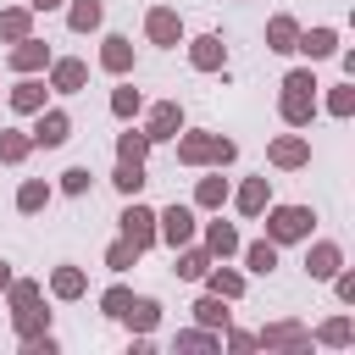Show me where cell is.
I'll use <instances>...</instances> for the list:
<instances>
[{
  "instance_id": "6da1fadb",
  "label": "cell",
  "mask_w": 355,
  "mask_h": 355,
  "mask_svg": "<svg viewBox=\"0 0 355 355\" xmlns=\"http://www.w3.org/2000/svg\"><path fill=\"white\" fill-rule=\"evenodd\" d=\"M261 233L283 250V244H305L311 233H316V205H305V200H272L261 216Z\"/></svg>"
},
{
  "instance_id": "7a4b0ae2",
  "label": "cell",
  "mask_w": 355,
  "mask_h": 355,
  "mask_svg": "<svg viewBox=\"0 0 355 355\" xmlns=\"http://www.w3.org/2000/svg\"><path fill=\"white\" fill-rule=\"evenodd\" d=\"M139 116H144L139 128H144V139H150V144H172V139L189 128V111H183L178 100H144V111H139Z\"/></svg>"
},
{
  "instance_id": "3957f363",
  "label": "cell",
  "mask_w": 355,
  "mask_h": 355,
  "mask_svg": "<svg viewBox=\"0 0 355 355\" xmlns=\"http://www.w3.org/2000/svg\"><path fill=\"white\" fill-rule=\"evenodd\" d=\"M189 239H200V211L183 205V200L161 205V211H155V244L178 250V244H189Z\"/></svg>"
},
{
  "instance_id": "277c9868",
  "label": "cell",
  "mask_w": 355,
  "mask_h": 355,
  "mask_svg": "<svg viewBox=\"0 0 355 355\" xmlns=\"http://www.w3.org/2000/svg\"><path fill=\"white\" fill-rule=\"evenodd\" d=\"M216 144H222V133H211V128H183V133L172 139V150H178V166H189V172H205V166H216Z\"/></svg>"
},
{
  "instance_id": "5b68a950",
  "label": "cell",
  "mask_w": 355,
  "mask_h": 355,
  "mask_svg": "<svg viewBox=\"0 0 355 355\" xmlns=\"http://www.w3.org/2000/svg\"><path fill=\"white\" fill-rule=\"evenodd\" d=\"M144 39H150L155 50H178V44L189 39L183 11H178V6H150V11H144Z\"/></svg>"
},
{
  "instance_id": "8992f818",
  "label": "cell",
  "mask_w": 355,
  "mask_h": 355,
  "mask_svg": "<svg viewBox=\"0 0 355 355\" xmlns=\"http://www.w3.org/2000/svg\"><path fill=\"white\" fill-rule=\"evenodd\" d=\"M116 233H122L128 244H139V250H155V205H144L139 194L122 200V211H116Z\"/></svg>"
},
{
  "instance_id": "52a82bcc",
  "label": "cell",
  "mask_w": 355,
  "mask_h": 355,
  "mask_svg": "<svg viewBox=\"0 0 355 355\" xmlns=\"http://www.w3.org/2000/svg\"><path fill=\"white\" fill-rule=\"evenodd\" d=\"M255 349H311V327L300 316H277L255 327Z\"/></svg>"
},
{
  "instance_id": "ba28073f",
  "label": "cell",
  "mask_w": 355,
  "mask_h": 355,
  "mask_svg": "<svg viewBox=\"0 0 355 355\" xmlns=\"http://www.w3.org/2000/svg\"><path fill=\"white\" fill-rule=\"evenodd\" d=\"M28 139H33V150H61V144L72 139V111H61V105H44V111H33V128H28Z\"/></svg>"
},
{
  "instance_id": "9c48e42d",
  "label": "cell",
  "mask_w": 355,
  "mask_h": 355,
  "mask_svg": "<svg viewBox=\"0 0 355 355\" xmlns=\"http://www.w3.org/2000/svg\"><path fill=\"white\" fill-rule=\"evenodd\" d=\"M266 166H272V172H300V166H311V139H305L300 128L277 133V139L266 144Z\"/></svg>"
},
{
  "instance_id": "30bf717a",
  "label": "cell",
  "mask_w": 355,
  "mask_h": 355,
  "mask_svg": "<svg viewBox=\"0 0 355 355\" xmlns=\"http://www.w3.org/2000/svg\"><path fill=\"white\" fill-rule=\"evenodd\" d=\"M183 55H189V67L194 72H227V44H222V33H189L183 39Z\"/></svg>"
},
{
  "instance_id": "8fae6325",
  "label": "cell",
  "mask_w": 355,
  "mask_h": 355,
  "mask_svg": "<svg viewBox=\"0 0 355 355\" xmlns=\"http://www.w3.org/2000/svg\"><path fill=\"white\" fill-rule=\"evenodd\" d=\"M100 72L105 78H133V67H139V50H133V39L128 33H100Z\"/></svg>"
},
{
  "instance_id": "7c38bea8",
  "label": "cell",
  "mask_w": 355,
  "mask_h": 355,
  "mask_svg": "<svg viewBox=\"0 0 355 355\" xmlns=\"http://www.w3.org/2000/svg\"><path fill=\"white\" fill-rule=\"evenodd\" d=\"M44 83H50V94H83L89 89V61L83 55H50Z\"/></svg>"
},
{
  "instance_id": "4fadbf2b",
  "label": "cell",
  "mask_w": 355,
  "mask_h": 355,
  "mask_svg": "<svg viewBox=\"0 0 355 355\" xmlns=\"http://www.w3.org/2000/svg\"><path fill=\"white\" fill-rule=\"evenodd\" d=\"M316 89H288V83H277V122L283 128H311L316 122Z\"/></svg>"
},
{
  "instance_id": "5bb4252c",
  "label": "cell",
  "mask_w": 355,
  "mask_h": 355,
  "mask_svg": "<svg viewBox=\"0 0 355 355\" xmlns=\"http://www.w3.org/2000/svg\"><path fill=\"white\" fill-rule=\"evenodd\" d=\"M227 205H233L244 222H255V216L272 205V178H266V172H255V178H239V183H233V194H227Z\"/></svg>"
},
{
  "instance_id": "9a60e30c",
  "label": "cell",
  "mask_w": 355,
  "mask_h": 355,
  "mask_svg": "<svg viewBox=\"0 0 355 355\" xmlns=\"http://www.w3.org/2000/svg\"><path fill=\"white\" fill-rule=\"evenodd\" d=\"M44 294H50V300H61V305H78V300L89 294V272H83L78 261H55V266H50Z\"/></svg>"
},
{
  "instance_id": "2e32d148",
  "label": "cell",
  "mask_w": 355,
  "mask_h": 355,
  "mask_svg": "<svg viewBox=\"0 0 355 355\" xmlns=\"http://www.w3.org/2000/svg\"><path fill=\"white\" fill-rule=\"evenodd\" d=\"M50 55H55V50H50L39 33H28V39L6 44V72H17V78H22V72H44V67H50Z\"/></svg>"
},
{
  "instance_id": "e0dca14e",
  "label": "cell",
  "mask_w": 355,
  "mask_h": 355,
  "mask_svg": "<svg viewBox=\"0 0 355 355\" xmlns=\"http://www.w3.org/2000/svg\"><path fill=\"white\" fill-rule=\"evenodd\" d=\"M6 105H11L17 116H33V111H44V105H50V83H44L39 72H22V78L6 89Z\"/></svg>"
},
{
  "instance_id": "ac0fdd59",
  "label": "cell",
  "mask_w": 355,
  "mask_h": 355,
  "mask_svg": "<svg viewBox=\"0 0 355 355\" xmlns=\"http://www.w3.org/2000/svg\"><path fill=\"white\" fill-rule=\"evenodd\" d=\"M338 266H344V244L338 239H305V277L311 283H327Z\"/></svg>"
},
{
  "instance_id": "d6986e66",
  "label": "cell",
  "mask_w": 355,
  "mask_h": 355,
  "mask_svg": "<svg viewBox=\"0 0 355 355\" xmlns=\"http://www.w3.org/2000/svg\"><path fill=\"white\" fill-rule=\"evenodd\" d=\"M294 55H305L311 67H316V61H333V55H338V28H333V22L300 28V39H294Z\"/></svg>"
},
{
  "instance_id": "ffe728a7",
  "label": "cell",
  "mask_w": 355,
  "mask_h": 355,
  "mask_svg": "<svg viewBox=\"0 0 355 355\" xmlns=\"http://www.w3.org/2000/svg\"><path fill=\"white\" fill-rule=\"evenodd\" d=\"M200 244L216 255V261H239V227L233 222H222V211H211V222H200Z\"/></svg>"
},
{
  "instance_id": "44dd1931",
  "label": "cell",
  "mask_w": 355,
  "mask_h": 355,
  "mask_svg": "<svg viewBox=\"0 0 355 355\" xmlns=\"http://www.w3.org/2000/svg\"><path fill=\"white\" fill-rule=\"evenodd\" d=\"M227 194H233V183L222 178V166H205V178H194V200H189V205H194L200 216H211V211L227 205Z\"/></svg>"
},
{
  "instance_id": "7402d4cb",
  "label": "cell",
  "mask_w": 355,
  "mask_h": 355,
  "mask_svg": "<svg viewBox=\"0 0 355 355\" xmlns=\"http://www.w3.org/2000/svg\"><path fill=\"white\" fill-rule=\"evenodd\" d=\"M200 283H205L211 294H222L227 305H239L244 288H250V272H244V266H227V261H211V272H205Z\"/></svg>"
},
{
  "instance_id": "603a6c76",
  "label": "cell",
  "mask_w": 355,
  "mask_h": 355,
  "mask_svg": "<svg viewBox=\"0 0 355 355\" xmlns=\"http://www.w3.org/2000/svg\"><path fill=\"white\" fill-rule=\"evenodd\" d=\"M116 322H122L128 333H155V327H161V300H155V294H133Z\"/></svg>"
},
{
  "instance_id": "cb8c5ba5",
  "label": "cell",
  "mask_w": 355,
  "mask_h": 355,
  "mask_svg": "<svg viewBox=\"0 0 355 355\" xmlns=\"http://www.w3.org/2000/svg\"><path fill=\"white\" fill-rule=\"evenodd\" d=\"M239 261H244V272H250V277H272V272H277V244L261 233V239L239 244Z\"/></svg>"
},
{
  "instance_id": "d4e9b609",
  "label": "cell",
  "mask_w": 355,
  "mask_h": 355,
  "mask_svg": "<svg viewBox=\"0 0 355 355\" xmlns=\"http://www.w3.org/2000/svg\"><path fill=\"white\" fill-rule=\"evenodd\" d=\"M172 255H178V266H172V272H178L183 283H200V277L211 272V261H216V255H211V250H205L200 239H189V244H178Z\"/></svg>"
},
{
  "instance_id": "484cf974",
  "label": "cell",
  "mask_w": 355,
  "mask_h": 355,
  "mask_svg": "<svg viewBox=\"0 0 355 355\" xmlns=\"http://www.w3.org/2000/svg\"><path fill=\"white\" fill-rule=\"evenodd\" d=\"M294 39H300V17H294V11L266 17V50H272V55H294Z\"/></svg>"
},
{
  "instance_id": "4316f807",
  "label": "cell",
  "mask_w": 355,
  "mask_h": 355,
  "mask_svg": "<svg viewBox=\"0 0 355 355\" xmlns=\"http://www.w3.org/2000/svg\"><path fill=\"white\" fill-rule=\"evenodd\" d=\"M322 349H349L355 344V316L349 311H338V316H327V322H316V333H311Z\"/></svg>"
},
{
  "instance_id": "83f0119b",
  "label": "cell",
  "mask_w": 355,
  "mask_h": 355,
  "mask_svg": "<svg viewBox=\"0 0 355 355\" xmlns=\"http://www.w3.org/2000/svg\"><path fill=\"white\" fill-rule=\"evenodd\" d=\"M67 28L72 33H100L105 28V0H67Z\"/></svg>"
},
{
  "instance_id": "f1b7e54d",
  "label": "cell",
  "mask_w": 355,
  "mask_h": 355,
  "mask_svg": "<svg viewBox=\"0 0 355 355\" xmlns=\"http://www.w3.org/2000/svg\"><path fill=\"white\" fill-rule=\"evenodd\" d=\"M50 200H55V183H50V178H22V183H17V211H22V216H39Z\"/></svg>"
},
{
  "instance_id": "f546056e",
  "label": "cell",
  "mask_w": 355,
  "mask_h": 355,
  "mask_svg": "<svg viewBox=\"0 0 355 355\" xmlns=\"http://www.w3.org/2000/svg\"><path fill=\"white\" fill-rule=\"evenodd\" d=\"M50 322H55V311H44V300H39V305H22V311H11V333H17V344H22V338H39V333H50Z\"/></svg>"
},
{
  "instance_id": "4dcf8cb0",
  "label": "cell",
  "mask_w": 355,
  "mask_h": 355,
  "mask_svg": "<svg viewBox=\"0 0 355 355\" xmlns=\"http://www.w3.org/2000/svg\"><path fill=\"white\" fill-rule=\"evenodd\" d=\"M28 33H33V6L28 0L22 6H0V44H17Z\"/></svg>"
},
{
  "instance_id": "1f68e13d",
  "label": "cell",
  "mask_w": 355,
  "mask_h": 355,
  "mask_svg": "<svg viewBox=\"0 0 355 355\" xmlns=\"http://www.w3.org/2000/svg\"><path fill=\"white\" fill-rule=\"evenodd\" d=\"M316 105H322L327 116H338V122H349V116H355V78H344V83H333L327 94H316Z\"/></svg>"
},
{
  "instance_id": "d6a6232c",
  "label": "cell",
  "mask_w": 355,
  "mask_h": 355,
  "mask_svg": "<svg viewBox=\"0 0 355 355\" xmlns=\"http://www.w3.org/2000/svg\"><path fill=\"white\" fill-rule=\"evenodd\" d=\"M144 183H150V172H144V161H116V166H111V189H116L122 200H133V194H144Z\"/></svg>"
},
{
  "instance_id": "836d02e7",
  "label": "cell",
  "mask_w": 355,
  "mask_h": 355,
  "mask_svg": "<svg viewBox=\"0 0 355 355\" xmlns=\"http://www.w3.org/2000/svg\"><path fill=\"white\" fill-rule=\"evenodd\" d=\"M189 311H194V322H200V327H216V333H222V327L233 322V311H227V300H222V294H211V288H205V294H200V300H194Z\"/></svg>"
},
{
  "instance_id": "e575fe53",
  "label": "cell",
  "mask_w": 355,
  "mask_h": 355,
  "mask_svg": "<svg viewBox=\"0 0 355 355\" xmlns=\"http://www.w3.org/2000/svg\"><path fill=\"white\" fill-rule=\"evenodd\" d=\"M139 111H144V94H139L128 78H116V89H111V116H116V122H139Z\"/></svg>"
},
{
  "instance_id": "d590c367",
  "label": "cell",
  "mask_w": 355,
  "mask_h": 355,
  "mask_svg": "<svg viewBox=\"0 0 355 355\" xmlns=\"http://www.w3.org/2000/svg\"><path fill=\"white\" fill-rule=\"evenodd\" d=\"M150 139H144V128L139 122H122V133H116V161H150Z\"/></svg>"
},
{
  "instance_id": "8d00e7d4",
  "label": "cell",
  "mask_w": 355,
  "mask_h": 355,
  "mask_svg": "<svg viewBox=\"0 0 355 355\" xmlns=\"http://www.w3.org/2000/svg\"><path fill=\"white\" fill-rule=\"evenodd\" d=\"M39 300H44V283H39V277H17V272H11V283H6V311L39 305Z\"/></svg>"
},
{
  "instance_id": "74e56055",
  "label": "cell",
  "mask_w": 355,
  "mask_h": 355,
  "mask_svg": "<svg viewBox=\"0 0 355 355\" xmlns=\"http://www.w3.org/2000/svg\"><path fill=\"white\" fill-rule=\"evenodd\" d=\"M33 155V139L22 128H0V166H22Z\"/></svg>"
},
{
  "instance_id": "f35d334b",
  "label": "cell",
  "mask_w": 355,
  "mask_h": 355,
  "mask_svg": "<svg viewBox=\"0 0 355 355\" xmlns=\"http://www.w3.org/2000/svg\"><path fill=\"white\" fill-rule=\"evenodd\" d=\"M139 255H144V250H139V244H128V239L116 233V239L105 244V272H116V277H122V272H133V266H139Z\"/></svg>"
},
{
  "instance_id": "ab89813d",
  "label": "cell",
  "mask_w": 355,
  "mask_h": 355,
  "mask_svg": "<svg viewBox=\"0 0 355 355\" xmlns=\"http://www.w3.org/2000/svg\"><path fill=\"white\" fill-rule=\"evenodd\" d=\"M172 349H222V333L194 322V327H178V333H172Z\"/></svg>"
},
{
  "instance_id": "60d3db41",
  "label": "cell",
  "mask_w": 355,
  "mask_h": 355,
  "mask_svg": "<svg viewBox=\"0 0 355 355\" xmlns=\"http://www.w3.org/2000/svg\"><path fill=\"white\" fill-rule=\"evenodd\" d=\"M89 189H94V172H89L83 161H78V166H67V172L55 178V194H67V200H83Z\"/></svg>"
},
{
  "instance_id": "b9f144b4",
  "label": "cell",
  "mask_w": 355,
  "mask_h": 355,
  "mask_svg": "<svg viewBox=\"0 0 355 355\" xmlns=\"http://www.w3.org/2000/svg\"><path fill=\"white\" fill-rule=\"evenodd\" d=\"M128 300H133V288H128V283H111V288H100V316H105V322H116V316L128 311Z\"/></svg>"
},
{
  "instance_id": "7bdbcfd3",
  "label": "cell",
  "mask_w": 355,
  "mask_h": 355,
  "mask_svg": "<svg viewBox=\"0 0 355 355\" xmlns=\"http://www.w3.org/2000/svg\"><path fill=\"white\" fill-rule=\"evenodd\" d=\"M327 283H333V300H338V305H355V272H349V266H338Z\"/></svg>"
},
{
  "instance_id": "ee69618b",
  "label": "cell",
  "mask_w": 355,
  "mask_h": 355,
  "mask_svg": "<svg viewBox=\"0 0 355 355\" xmlns=\"http://www.w3.org/2000/svg\"><path fill=\"white\" fill-rule=\"evenodd\" d=\"M222 349L250 355V349H255V333H244V327H233V322H227V327H222Z\"/></svg>"
},
{
  "instance_id": "f6af8a7d",
  "label": "cell",
  "mask_w": 355,
  "mask_h": 355,
  "mask_svg": "<svg viewBox=\"0 0 355 355\" xmlns=\"http://www.w3.org/2000/svg\"><path fill=\"white\" fill-rule=\"evenodd\" d=\"M61 349V338L55 333H39V338H22V355H55Z\"/></svg>"
},
{
  "instance_id": "bcb514c9",
  "label": "cell",
  "mask_w": 355,
  "mask_h": 355,
  "mask_svg": "<svg viewBox=\"0 0 355 355\" xmlns=\"http://www.w3.org/2000/svg\"><path fill=\"white\" fill-rule=\"evenodd\" d=\"M28 6H33V17H44V11H61L67 0H28Z\"/></svg>"
},
{
  "instance_id": "7dc6e473",
  "label": "cell",
  "mask_w": 355,
  "mask_h": 355,
  "mask_svg": "<svg viewBox=\"0 0 355 355\" xmlns=\"http://www.w3.org/2000/svg\"><path fill=\"white\" fill-rule=\"evenodd\" d=\"M6 283H11V266H6V261H0V294H6Z\"/></svg>"
},
{
  "instance_id": "c3c4849f",
  "label": "cell",
  "mask_w": 355,
  "mask_h": 355,
  "mask_svg": "<svg viewBox=\"0 0 355 355\" xmlns=\"http://www.w3.org/2000/svg\"><path fill=\"white\" fill-rule=\"evenodd\" d=\"M0 94H6V89H0Z\"/></svg>"
}]
</instances>
